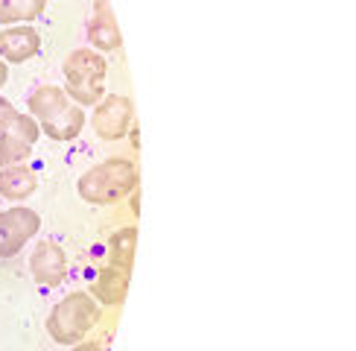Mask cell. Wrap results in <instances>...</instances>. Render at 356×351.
I'll return each mask as SVG.
<instances>
[{
	"label": "cell",
	"mask_w": 356,
	"mask_h": 351,
	"mask_svg": "<svg viewBox=\"0 0 356 351\" xmlns=\"http://www.w3.org/2000/svg\"><path fill=\"white\" fill-rule=\"evenodd\" d=\"M129 123H131V100L129 97L111 94L102 100L94 111V129H97V135L106 141L123 138L129 132Z\"/></svg>",
	"instance_id": "7"
},
{
	"label": "cell",
	"mask_w": 356,
	"mask_h": 351,
	"mask_svg": "<svg viewBox=\"0 0 356 351\" xmlns=\"http://www.w3.org/2000/svg\"><path fill=\"white\" fill-rule=\"evenodd\" d=\"M41 129L29 114H18L6 132H0V167H12L33 153V143L38 141Z\"/></svg>",
	"instance_id": "6"
},
{
	"label": "cell",
	"mask_w": 356,
	"mask_h": 351,
	"mask_svg": "<svg viewBox=\"0 0 356 351\" xmlns=\"http://www.w3.org/2000/svg\"><path fill=\"white\" fill-rule=\"evenodd\" d=\"M35 185H38V179L29 167H21V164L0 167V196L3 199H12V202L26 199L35 190Z\"/></svg>",
	"instance_id": "11"
},
{
	"label": "cell",
	"mask_w": 356,
	"mask_h": 351,
	"mask_svg": "<svg viewBox=\"0 0 356 351\" xmlns=\"http://www.w3.org/2000/svg\"><path fill=\"white\" fill-rule=\"evenodd\" d=\"M6 77H9V73H6V65H3V58H0V85H6Z\"/></svg>",
	"instance_id": "17"
},
{
	"label": "cell",
	"mask_w": 356,
	"mask_h": 351,
	"mask_svg": "<svg viewBox=\"0 0 356 351\" xmlns=\"http://www.w3.org/2000/svg\"><path fill=\"white\" fill-rule=\"evenodd\" d=\"M138 185V170L126 158H111L91 167L79 179V194L91 205H111L123 199L131 187Z\"/></svg>",
	"instance_id": "2"
},
{
	"label": "cell",
	"mask_w": 356,
	"mask_h": 351,
	"mask_svg": "<svg viewBox=\"0 0 356 351\" xmlns=\"http://www.w3.org/2000/svg\"><path fill=\"white\" fill-rule=\"evenodd\" d=\"M41 217L33 208H9L0 211V258H12L21 252V246L35 237Z\"/></svg>",
	"instance_id": "5"
},
{
	"label": "cell",
	"mask_w": 356,
	"mask_h": 351,
	"mask_svg": "<svg viewBox=\"0 0 356 351\" xmlns=\"http://www.w3.org/2000/svg\"><path fill=\"white\" fill-rule=\"evenodd\" d=\"M29 267H33L35 281L44 287H58L67 275V258L62 252V246L56 243H41L35 246L33 258H29Z\"/></svg>",
	"instance_id": "8"
},
{
	"label": "cell",
	"mask_w": 356,
	"mask_h": 351,
	"mask_svg": "<svg viewBox=\"0 0 356 351\" xmlns=\"http://www.w3.org/2000/svg\"><path fill=\"white\" fill-rule=\"evenodd\" d=\"M47 0H0V24L33 21L44 12Z\"/></svg>",
	"instance_id": "13"
},
{
	"label": "cell",
	"mask_w": 356,
	"mask_h": 351,
	"mask_svg": "<svg viewBox=\"0 0 356 351\" xmlns=\"http://www.w3.org/2000/svg\"><path fill=\"white\" fill-rule=\"evenodd\" d=\"M88 36H91L94 47H99V50L120 47V26L114 21V12L108 9V0H97V12H94L91 24H88Z\"/></svg>",
	"instance_id": "10"
},
{
	"label": "cell",
	"mask_w": 356,
	"mask_h": 351,
	"mask_svg": "<svg viewBox=\"0 0 356 351\" xmlns=\"http://www.w3.org/2000/svg\"><path fill=\"white\" fill-rule=\"evenodd\" d=\"M73 351H102V348L94 345V343H76V345H73Z\"/></svg>",
	"instance_id": "16"
},
{
	"label": "cell",
	"mask_w": 356,
	"mask_h": 351,
	"mask_svg": "<svg viewBox=\"0 0 356 351\" xmlns=\"http://www.w3.org/2000/svg\"><path fill=\"white\" fill-rule=\"evenodd\" d=\"M97 316L99 311L88 292H70L67 299L53 307L47 319V334L62 345H76L97 325Z\"/></svg>",
	"instance_id": "3"
},
{
	"label": "cell",
	"mask_w": 356,
	"mask_h": 351,
	"mask_svg": "<svg viewBox=\"0 0 356 351\" xmlns=\"http://www.w3.org/2000/svg\"><path fill=\"white\" fill-rule=\"evenodd\" d=\"M67 97L79 106H97L102 97V79H106V58L91 50H73L65 62Z\"/></svg>",
	"instance_id": "4"
},
{
	"label": "cell",
	"mask_w": 356,
	"mask_h": 351,
	"mask_svg": "<svg viewBox=\"0 0 356 351\" xmlns=\"http://www.w3.org/2000/svg\"><path fill=\"white\" fill-rule=\"evenodd\" d=\"M41 50V36L33 26H12L0 33V58L9 62H26Z\"/></svg>",
	"instance_id": "9"
},
{
	"label": "cell",
	"mask_w": 356,
	"mask_h": 351,
	"mask_svg": "<svg viewBox=\"0 0 356 351\" xmlns=\"http://www.w3.org/2000/svg\"><path fill=\"white\" fill-rule=\"evenodd\" d=\"M135 240H138V228H123L111 237V260L114 267L131 270V258H135Z\"/></svg>",
	"instance_id": "14"
},
{
	"label": "cell",
	"mask_w": 356,
	"mask_h": 351,
	"mask_svg": "<svg viewBox=\"0 0 356 351\" xmlns=\"http://www.w3.org/2000/svg\"><path fill=\"white\" fill-rule=\"evenodd\" d=\"M18 114H21V111L15 109L9 100L0 97V132H6V129L15 123V120H18Z\"/></svg>",
	"instance_id": "15"
},
{
	"label": "cell",
	"mask_w": 356,
	"mask_h": 351,
	"mask_svg": "<svg viewBox=\"0 0 356 351\" xmlns=\"http://www.w3.org/2000/svg\"><path fill=\"white\" fill-rule=\"evenodd\" d=\"M126 290H129V270L114 267V263L99 275V281H97V296L106 304H120Z\"/></svg>",
	"instance_id": "12"
},
{
	"label": "cell",
	"mask_w": 356,
	"mask_h": 351,
	"mask_svg": "<svg viewBox=\"0 0 356 351\" xmlns=\"http://www.w3.org/2000/svg\"><path fill=\"white\" fill-rule=\"evenodd\" d=\"M29 114L38 120V129L53 141H73L85 129V111L73 106L67 94L56 85H41L29 94Z\"/></svg>",
	"instance_id": "1"
}]
</instances>
